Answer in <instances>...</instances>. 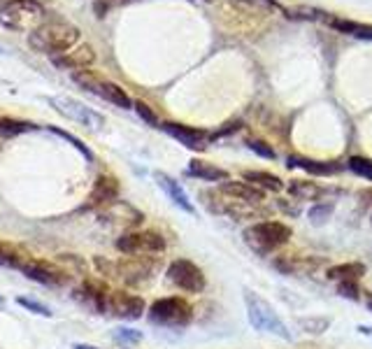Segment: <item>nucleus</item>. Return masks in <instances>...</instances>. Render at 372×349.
Listing matches in <instances>:
<instances>
[{
  "label": "nucleus",
  "instance_id": "f257e3e1",
  "mask_svg": "<svg viewBox=\"0 0 372 349\" xmlns=\"http://www.w3.org/2000/svg\"><path fill=\"white\" fill-rule=\"evenodd\" d=\"M28 45L33 51L56 58L82 45V31L66 19H47L28 35Z\"/></svg>",
  "mask_w": 372,
  "mask_h": 349
},
{
  "label": "nucleus",
  "instance_id": "f03ea898",
  "mask_svg": "<svg viewBox=\"0 0 372 349\" xmlns=\"http://www.w3.org/2000/svg\"><path fill=\"white\" fill-rule=\"evenodd\" d=\"M47 10L38 0H8L0 5V26L14 33L35 31L47 19Z\"/></svg>",
  "mask_w": 372,
  "mask_h": 349
},
{
  "label": "nucleus",
  "instance_id": "7ed1b4c3",
  "mask_svg": "<svg viewBox=\"0 0 372 349\" xmlns=\"http://www.w3.org/2000/svg\"><path fill=\"white\" fill-rule=\"evenodd\" d=\"M291 235L293 230L284 221H258L253 226L245 228L242 238H245L249 250L261 254V256H268V254L282 250L291 240Z\"/></svg>",
  "mask_w": 372,
  "mask_h": 349
},
{
  "label": "nucleus",
  "instance_id": "20e7f679",
  "mask_svg": "<svg viewBox=\"0 0 372 349\" xmlns=\"http://www.w3.org/2000/svg\"><path fill=\"white\" fill-rule=\"evenodd\" d=\"M245 305H247V317H249V324L253 328L261 330V333H273L282 340H291V330H288L286 324L280 319V315L275 312V307L265 298H261L256 291L247 289Z\"/></svg>",
  "mask_w": 372,
  "mask_h": 349
},
{
  "label": "nucleus",
  "instance_id": "39448f33",
  "mask_svg": "<svg viewBox=\"0 0 372 349\" xmlns=\"http://www.w3.org/2000/svg\"><path fill=\"white\" fill-rule=\"evenodd\" d=\"M147 319L153 326H163V328H184L191 324L193 310L182 296H168V298H158L153 300L147 310Z\"/></svg>",
  "mask_w": 372,
  "mask_h": 349
},
{
  "label": "nucleus",
  "instance_id": "423d86ee",
  "mask_svg": "<svg viewBox=\"0 0 372 349\" xmlns=\"http://www.w3.org/2000/svg\"><path fill=\"white\" fill-rule=\"evenodd\" d=\"M73 82L79 84L84 91L108 100V103L116 105V108H121V110H131L135 105L131 96H128L119 84H114V82H110V80H103V77H98L96 73H91V70H77V73H73Z\"/></svg>",
  "mask_w": 372,
  "mask_h": 349
},
{
  "label": "nucleus",
  "instance_id": "0eeeda50",
  "mask_svg": "<svg viewBox=\"0 0 372 349\" xmlns=\"http://www.w3.org/2000/svg\"><path fill=\"white\" fill-rule=\"evenodd\" d=\"M116 250L126 256H156L165 252V238L158 230H126L116 240Z\"/></svg>",
  "mask_w": 372,
  "mask_h": 349
},
{
  "label": "nucleus",
  "instance_id": "6e6552de",
  "mask_svg": "<svg viewBox=\"0 0 372 349\" xmlns=\"http://www.w3.org/2000/svg\"><path fill=\"white\" fill-rule=\"evenodd\" d=\"M49 105L58 112V115L66 117V119L79 123V126H84V128H91V131H100L105 123V117L100 115V112H96L93 108H88V105L79 103V100H75V98L54 96V98H49Z\"/></svg>",
  "mask_w": 372,
  "mask_h": 349
},
{
  "label": "nucleus",
  "instance_id": "1a4fd4ad",
  "mask_svg": "<svg viewBox=\"0 0 372 349\" xmlns=\"http://www.w3.org/2000/svg\"><path fill=\"white\" fill-rule=\"evenodd\" d=\"M165 277H168L170 284H175L177 289H182L186 293H203L205 284H208L203 270L193 261H188V258H175L168 265V275Z\"/></svg>",
  "mask_w": 372,
  "mask_h": 349
},
{
  "label": "nucleus",
  "instance_id": "9d476101",
  "mask_svg": "<svg viewBox=\"0 0 372 349\" xmlns=\"http://www.w3.org/2000/svg\"><path fill=\"white\" fill-rule=\"evenodd\" d=\"M147 312V305L142 296H135L131 291H110L108 300H105V312L103 315L121 319V322H138Z\"/></svg>",
  "mask_w": 372,
  "mask_h": 349
},
{
  "label": "nucleus",
  "instance_id": "9b49d317",
  "mask_svg": "<svg viewBox=\"0 0 372 349\" xmlns=\"http://www.w3.org/2000/svg\"><path fill=\"white\" fill-rule=\"evenodd\" d=\"M156 265L158 256H128L116 263V270H119V280L131 284V287H138V284L151 280Z\"/></svg>",
  "mask_w": 372,
  "mask_h": 349
},
{
  "label": "nucleus",
  "instance_id": "f8f14e48",
  "mask_svg": "<svg viewBox=\"0 0 372 349\" xmlns=\"http://www.w3.org/2000/svg\"><path fill=\"white\" fill-rule=\"evenodd\" d=\"M161 128H163V133H168L170 138H175L179 145H184L186 149H193V152H203L212 138L208 131L184 126V123H177V121H165V123H161Z\"/></svg>",
  "mask_w": 372,
  "mask_h": 349
},
{
  "label": "nucleus",
  "instance_id": "ddd939ff",
  "mask_svg": "<svg viewBox=\"0 0 372 349\" xmlns=\"http://www.w3.org/2000/svg\"><path fill=\"white\" fill-rule=\"evenodd\" d=\"M119 198V180L112 175H98V180L93 182V189L88 193L84 210H103L112 205L114 200Z\"/></svg>",
  "mask_w": 372,
  "mask_h": 349
},
{
  "label": "nucleus",
  "instance_id": "4468645a",
  "mask_svg": "<svg viewBox=\"0 0 372 349\" xmlns=\"http://www.w3.org/2000/svg\"><path fill=\"white\" fill-rule=\"evenodd\" d=\"M98 217L103 219L105 224H112V226H121L133 230L135 226L142 224V212H138L135 208H131L128 203H121V200H114L108 208L98 210Z\"/></svg>",
  "mask_w": 372,
  "mask_h": 349
},
{
  "label": "nucleus",
  "instance_id": "2eb2a0df",
  "mask_svg": "<svg viewBox=\"0 0 372 349\" xmlns=\"http://www.w3.org/2000/svg\"><path fill=\"white\" fill-rule=\"evenodd\" d=\"M110 291H112V289L105 287L103 282L84 280L73 291V298L79 305H84L86 310H91V312H105V300H108Z\"/></svg>",
  "mask_w": 372,
  "mask_h": 349
},
{
  "label": "nucleus",
  "instance_id": "dca6fc26",
  "mask_svg": "<svg viewBox=\"0 0 372 349\" xmlns=\"http://www.w3.org/2000/svg\"><path fill=\"white\" fill-rule=\"evenodd\" d=\"M21 273L26 275L28 280L47 284V287H63V284L68 282L66 270L56 268V265H51L47 261H35V258H31V261L23 265Z\"/></svg>",
  "mask_w": 372,
  "mask_h": 349
},
{
  "label": "nucleus",
  "instance_id": "f3484780",
  "mask_svg": "<svg viewBox=\"0 0 372 349\" xmlns=\"http://www.w3.org/2000/svg\"><path fill=\"white\" fill-rule=\"evenodd\" d=\"M51 63H54L56 68H63V70H73V73H77V70H86L88 66H93L96 63V51H93L91 45H77L75 49L66 51V54L51 58Z\"/></svg>",
  "mask_w": 372,
  "mask_h": 349
},
{
  "label": "nucleus",
  "instance_id": "a211bd4d",
  "mask_svg": "<svg viewBox=\"0 0 372 349\" xmlns=\"http://www.w3.org/2000/svg\"><path fill=\"white\" fill-rule=\"evenodd\" d=\"M153 180H156V184L163 189L165 191V196H168L173 203L179 208L182 212H186V215H191V217H196V205L191 203V198L186 196V191L182 189V184L177 180H173L170 175H165L161 173V170H156L153 173Z\"/></svg>",
  "mask_w": 372,
  "mask_h": 349
},
{
  "label": "nucleus",
  "instance_id": "6ab92c4d",
  "mask_svg": "<svg viewBox=\"0 0 372 349\" xmlns=\"http://www.w3.org/2000/svg\"><path fill=\"white\" fill-rule=\"evenodd\" d=\"M219 191L223 196H228L230 200H238V203H247V205H261L265 203V191H261L258 186L249 184V182L240 180V182H221Z\"/></svg>",
  "mask_w": 372,
  "mask_h": 349
},
{
  "label": "nucleus",
  "instance_id": "aec40b11",
  "mask_svg": "<svg viewBox=\"0 0 372 349\" xmlns=\"http://www.w3.org/2000/svg\"><path fill=\"white\" fill-rule=\"evenodd\" d=\"M288 165L291 168H300L310 175L317 177H330L335 173H340V163L333 161H314V158H307V156H288Z\"/></svg>",
  "mask_w": 372,
  "mask_h": 349
},
{
  "label": "nucleus",
  "instance_id": "412c9836",
  "mask_svg": "<svg viewBox=\"0 0 372 349\" xmlns=\"http://www.w3.org/2000/svg\"><path fill=\"white\" fill-rule=\"evenodd\" d=\"M186 175L196 177V180H203V182H228V170H223L214 163L203 161V158H193L186 168Z\"/></svg>",
  "mask_w": 372,
  "mask_h": 349
},
{
  "label": "nucleus",
  "instance_id": "4be33fe9",
  "mask_svg": "<svg viewBox=\"0 0 372 349\" xmlns=\"http://www.w3.org/2000/svg\"><path fill=\"white\" fill-rule=\"evenodd\" d=\"M242 180L249 182V184H253V186H258L265 193L268 191L280 193L282 189H284V182H282L280 177L273 175V173H263V170H245V173H242Z\"/></svg>",
  "mask_w": 372,
  "mask_h": 349
},
{
  "label": "nucleus",
  "instance_id": "5701e85b",
  "mask_svg": "<svg viewBox=\"0 0 372 349\" xmlns=\"http://www.w3.org/2000/svg\"><path fill=\"white\" fill-rule=\"evenodd\" d=\"M328 280L333 282H358L361 277L365 275V265L358 263V261H351V263H340V265H333L328 268Z\"/></svg>",
  "mask_w": 372,
  "mask_h": 349
},
{
  "label": "nucleus",
  "instance_id": "b1692460",
  "mask_svg": "<svg viewBox=\"0 0 372 349\" xmlns=\"http://www.w3.org/2000/svg\"><path fill=\"white\" fill-rule=\"evenodd\" d=\"M28 261H31V256L23 250H19L16 245H12V242H0V265L12 270H21Z\"/></svg>",
  "mask_w": 372,
  "mask_h": 349
},
{
  "label": "nucleus",
  "instance_id": "393cba45",
  "mask_svg": "<svg viewBox=\"0 0 372 349\" xmlns=\"http://www.w3.org/2000/svg\"><path fill=\"white\" fill-rule=\"evenodd\" d=\"M35 123L23 119H12V117H0V138H16V135L35 131Z\"/></svg>",
  "mask_w": 372,
  "mask_h": 349
},
{
  "label": "nucleus",
  "instance_id": "a878e982",
  "mask_svg": "<svg viewBox=\"0 0 372 349\" xmlns=\"http://www.w3.org/2000/svg\"><path fill=\"white\" fill-rule=\"evenodd\" d=\"M288 193L296 200H314L321 196V186L314 182H303V180H293L288 184Z\"/></svg>",
  "mask_w": 372,
  "mask_h": 349
},
{
  "label": "nucleus",
  "instance_id": "bb28decb",
  "mask_svg": "<svg viewBox=\"0 0 372 349\" xmlns=\"http://www.w3.org/2000/svg\"><path fill=\"white\" fill-rule=\"evenodd\" d=\"M284 14L288 19H305V21H328V12L310 8V5H298V8H288Z\"/></svg>",
  "mask_w": 372,
  "mask_h": 349
},
{
  "label": "nucleus",
  "instance_id": "cd10ccee",
  "mask_svg": "<svg viewBox=\"0 0 372 349\" xmlns=\"http://www.w3.org/2000/svg\"><path fill=\"white\" fill-rule=\"evenodd\" d=\"M298 326L310 335H321L330 328V319L328 317H305L298 322Z\"/></svg>",
  "mask_w": 372,
  "mask_h": 349
},
{
  "label": "nucleus",
  "instance_id": "c85d7f7f",
  "mask_svg": "<svg viewBox=\"0 0 372 349\" xmlns=\"http://www.w3.org/2000/svg\"><path fill=\"white\" fill-rule=\"evenodd\" d=\"M235 3L245 5V8H251V10H258V12H263V14H270V12L284 14L286 12V8H282L277 0H235Z\"/></svg>",
  "mask_w": 372,
  "mask_h": 349
},
{
  "label": "nucleus",
  "instance_id": "c756f323",
  "mask_svg": "<svg viewBox=\"0 0 372 349\" xmlns=\"http://www.w3.org/2000/svg\"><path fill=\"white\" fill-rule=\"evenodd\" d=\"M347 168H349L354 175H358V177H363V180L372 182V158L351 156L349 161H347Z\"/></svg>",
  "mask_w": 372,
  "mask_h": 349
},
{
  "label": "nucleus",
  "instance_id": "7c9ffc66",
  "mask_svg": "<svg viewBox=\"0 0 372 349\" xmlns=\"http://www.w3.org/2000/svg\"><path fill=\"white\" fill-rule=\"evenodd\" d=\"M333 203H321V205H314V208L310 210V221L314 224V226H321V224H326L330 217H333Z\"/></svg>",
  "mask_w": 372,
  "mask_h": 349
},
{
  "label": "nucleus",
  "instance_id": "2f4dec72",
  "mask_svg": "<svg viewBox=\"0 0 372 349\" xmlns=\"http://www.w3.org/2000/svg\"><path fill=\"white\" fill-rule=\"evenodd\" d=\"M49 131L51 133H56V135H61V138L63 140H68L70 142V145H73L75 147V149L77 152H79L82 154V156H84L86 158V161H93V154H91V149H88V147L84 145V142H82L79 138H75V135H70V133H66V131H58V128H54V126H51L49 128Z\"/></svg>",
  "mask_w": 372,
  "mask_h": 349
},
{
  "label": "nucleus",
  "instance_id": "473e14b6",
  "mask_svg": "<svg viewBox=\"0 0 372 349\" xmlns=\"http://www.w3.org/2000/svg\"><path fill=\"white\" fill-rule=\"evenodd\" d=\"M16 303H19L21 307H26L28 312H33V315L51 317V310L45 303H40V300H33V298H26V296H21V298H16Z\"/></svg>",
  "mask_w": 372,
  "mask_h": 349
},
{
  "label": "nucleus",
  "instance_id": "72a5a7b5",
  "mask_svg": "<svg viewBox=\"0 0 372 349\" xmlns=\"http://www.w3.org/2000/svg\"><path fill=\"white\" fill-rule=\"evenodd\" d=\"M338 293L345 296V298L349 300H361V287H358V282H340L338 284Z\"/></svg>",
  "mask_w": 372,
  "mask_h": 349
},
{
  "label": "nucleus",
  "instance_id": "f704fd0d",
  "mask_svg": "<svg viewBox=\"0 0 372 349\" xmlns=\"http://www.w3.org/2000/svg\"><path fill=\"white\" fill-rule=\"evenodd\" d=\"M133 108H135V112H138V115L142 117L147 123H149V126H158V117L153 115V110L147 103H142V100H135Z\"/></svg>",
  "mask_w": 372,
  "mask_h": 349
},
{
  "label": "nucleus",
  "instance_id": "c9c22d12",
  "mask_svg": "<svg viewBox=\"0 0 372 349\" xmlns=\"http://www.w3.org/2000/svg\"><path fill=\"white\" fill-rule=\"evenodd\" d=\"M247 147H249L251 152H256L258 156H263V158H270V161H273V158L277 156V154L273 152V147H270V145H265V142H261V140H249V142H247Z\"/></svg>",
  "mask_w": 372,
  "mask_h": 349
},
{
  "label": "nucleus",
  "instance_id": "e433bc0d",
  "mask_svg": "<svg viewBox=\"0 0 372 349\" xmlns=\"http://www.w3.org/2000/svg\"><path fill=\"white\" fill-rule=\"evenodd\" d=\"M116 338H121L126 342H140L142 340V335H140L138 330H131V328H119L116 330Z\"/></svg>",
  "mask_w": 372,
  "mask_h": 349
},
{
  "label": "nucleus",
  "instance_id": "4c0bfd02",
  "mask_svg": "<svg viewBox=\"0 0 372 349\" xmlns=\"http://www.w3.org/2000/svg\"><path fill=\"white\" fill-rule=\"evenodd\" d=\"M358 333L370 335V338H372V328H370V326H358Z\"/></svg>",
  "mask_w": 372,
  "mask_h": 349
},
{
  "label": "nucleus",
  "instance_id": "58836bf2",
  "mask_svg": "<svg viewBox=\"0 0 372 349\" xmlns=\"http://www.w3.org/2000/svg\"><path fill=\"white\" fill-rule=\"evenodd\" d=\"M75 349H98V347H91V345H84V342H79V345H75Z\"/></svg>",
  "mask_w": 372,
  "mask_h": 349
},
{
  "label": "nucleus",
  "instance_id": "ea45409f",
  "mask_svg": "<svg viewBox=\"0 0 372 349\" xmlns=\"http://www.w3.org/2000/svg\"><path fill=\"white\" fill-rule=\"evenodd\" d=\"M368 310L372 312V296H370V298H368Z\"/></svg>",
  "mask_w": 372,
  "mask_h": 349
},
{
  "label": "nucleus",
  "instance_id": "a19ab883",
  "mask_svg": "<svg viewBox=\"0 0 372 349\" xmlns=\"http://www.w3.org/2000/svg\"><path fill=\"white\" fill-rule=\"evenodd\" d=\"M5 305V298H3V296H0V307H3Z\"/></svg>",
  "mask_w": 372,
  "mask_h": 349
},
{
  "label": "nucleus",
  "instance_id": "79ce46f5",
  "mask_svg": "<svg viewBox=\"0 0 372 349\" xmlns=\"http://www.w3.org/2000/svg\"><path fill=\"white\" fill-rule=\"evenodd\" d=\"M198 3H214V0H198Z\"/></svg>",
  "mask_w": 372,
  "mask_h": 349
},
{
  "label": "nucleus",
  "instance_id": "37998d69",
  "mask_svg": "<svg viewBox=\"0 0 372 349\" xmlns=\"http://www.w3.org/2000/svg\"><path fill=\"white\" fill-rule=\"evenodd\" d=\"M112 3H126V0H112Z\"/></svg>",
  "mask_w": 372,
  "mask_h": 349
}]
</instances>
